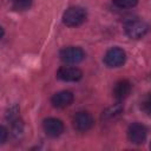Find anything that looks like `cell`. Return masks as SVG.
<instances>
[{"mask_svg": "<svg viewBox=\"0 0 151 151\" xmlns=\"http://www.w3.org/2000/svg\"><path fill=\"white\" fill-rule=\"evenodd\" d=\"M86 19V11L79 6L68 7L63 14V22L68 27H77Z\"/></svg>", "mask_w": 151, "mask_h": 151, "instance_id": "6da1fadb", "label": "cell"}, {"mask_svg": "<svg viewBox=\"0 0 151 151\" xmlns=\"http://www.w3.org/2000/svg\"><path fill=\"white\" fill-rule=\"evenodd\" d=\"M149 31V25L139 19L130 20L125 24V33L131 39H140Z\"/></svg>", "mask_w": 151, "mask_h": 151, "instance_id": "7a4b0ae2", "label": "cell"}, {"mask_svg": "<svg viewBox=\"0 0 151 151\" xmlns=\"http://www.w3.org/2000/svg\"><path fill=\"white\" fill-rule=\"evenodd\" d=\"M126 60L125 51L119 47L110 48L104 55V63L107 67H119Z\"/></svg>", "mask_w": 151, "mask_h": 151, "instance_id": "3957f363", "label": "cell"}, {"mask_svg": "<svg viewBox=\"0 0 151 151\" xmlns=\"http://www.w3.org/2000/svg\"><path fill=\"white\" fill-rule=\"evenodd\" d=\"M147 130L142 123H132L127 127V139L132 144H143L146 139Z\"/></svg>", "mask_w": 151, "mask_h": 151, "instance_id": "277c9868", "label": "cell"}, {"mask_svg": "<svg viewBox=\"0 0 151 151\" xmlns=\"http://www.w3.org/2000/svg\"><path fill=\"white\" fill-rule=\"evenodd\" d=\"M59 57L66 64H78L85 58V53L80 47L70 46L63 48L59 52Z\"/></svg>", "mask_w": 151, "mask_h": 151, "instance_id": "5b68a950", "label": "cell"}, {"mask_svg": "<svg viewBox=\"0 0 151 151\" xmlns=\"http://www.w3.org/2000/svg\"><path fill=\"white\" fill-rule=\"evenodd\" d=\"M73 127L79 132H86L93 126V117L86 111H80L73 117Z\"/></svg>", "mask_w": 151, "mask_h": 151, "instance_id": "8992f818", "label": "cell"}, {"mask_svg": "<svg viewBox=\"0 0 151 151\" xmlns=\"http://www.w3.org/2000/svg\"><path fill=\"white\" fill-rule=\"evenodd\" d=\"M42 129L50 137H59L64 132V123L58 118H46L42 122Z\"/></svg>", "mask_w": 151, "mask_h": 151, "instance_id": "52a82bcc", "label": "cell"}, {"mask_svg": "<svg viewBox=\"0 0 151 151\" xmlns=\"http://www.w3.org/2000/svg\"><path fill=\"white\" fill-rule=\"evenodd\" d=\"M57 78L64 81H78L83 78V72L78 67L61 66L57 71Z\"/></svg>", "mask_w": 151, "mask_h": 151, "instance_id": "ba28073f", "label": "cell"}, {"mask_svg": "<svg viewBox=\"0 0 151 151\" xmlns=\"http://www.w3.org/2000/svg\"><path fill=\"white\" fill-rule=\"evenodd\" d=\"M73 93L71 91H59L51 97V104L57 109H64L73 103Z\"/></svg>", "mask_w": 151, "mask_h": 151, "instance_id": "9c48e42d", "label": "cell"}, {"mask_svg": "<svg viewBox=\"0 0 151 151\" xmlns=\"http://www.w3.org/2000/svg\"><path fill=\"white\" fill-rule=\"evenodd\" d=\"M131 88H132L131 83L129 80H126V79H122V80H118L114 84L113 90H112V94H113V97L116 99L122 100V99L126 98L130 94Z\"/></svg>", "mask_w": 151, "mask_h": 151, "instance_id": "30bf717a", "label": "cell"}, {"mask_svg": "<svg viewBox=\"0 0 151 151\" xmlns=\"http://www.w3.org/2000/svg\"><path fill=\"white\" fill-rule=\"evenodd\" d=\"M140 110L151 117V92L146 93L140 100Z\"/></svg>", "mask_w": 151, "mask_h": 151, "instance_id": "8fae6325", "label": "cell"}, {"mask_svg": "<svg viewBox=\"0 0 151 151\" xmlns=\"http://www.w3.org/2000/svg\"><path fill=\"white\" fill-rule=\"evenodd\" d=\"M123 111V106L120 104H116L111 107H109L105 112H103V118H106V119H110V118H113L118 114H120Z\"/></svg>", "mask_w": 151, "mask_h": 151, "instance_id": "7c38bea8", "label": "cell"}, {"mask_svg": "<svg viewBox=\"0 0 151 151\" xmlns=\"http://www.w3.org/2000/svg\"><path fill=\"white\" fill-rule=\"evenodd\" d=\"M33 0H14L12 4V8L14 11H26L32 6Z\"/></svg>", "mask_w": 151, "mask_h": 151, "instance_id": "4fadbf2b", "label": "cell"}, {"mask_svg": "<svg viewBox=\"0 0 151 151\" xmlns=\"http://www.w3.org/2000/svg\"><path fill=\"white\" fill-rule=\"evenodd\" d=\"M112 2L119 8H132L138 4V0H112Z\"/></svg>", "mask_w": 151, "mask_h": 151, "instance_id": "5bb4252c", "label": "cell"}, {"mask_svg": "<svg viewBox=\"0 0 151 151\" xmlns=\"http://www.w3.org/2000/svg\"><path fill=\"white\" fill-rule=\"evenodd\" d=\"M7 136H8L7 129H6L5 126H1V127H0V143H1V144H4V143L6 142Z\"/></svg>", "mask_w": 151, "mask_h": 151, "instance_id": "9a60e30c", "label": "cell"}, {"mask_svg": "<svg viewBox=\"0 0 151 151\" xmlns=\"http://www.w3.org/2000/svg\"><path fill=\"white\" fill-rule=\"evenodd\" d=\"M150 147H151V144H150Z\"/></svg>", "mask_w": 151, "mask_h": 151, "instance_id": "2e32d148", "label": "cell"}]
</instances>
